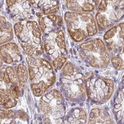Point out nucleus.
<instances>
[{
	"instance_id": "nucleus-1",
	"label": "nucleus",
	"mask_w": 124,
	"mask_h": 124,
	"mask_svg": "<svg viewBox=\"0 0 124 124\" xmlns=\"http://www.w3.org/2000/svg\"><path fill=\"white\" fill-rule=\"evenodd\" d=\"M65 19L70 35L77 42H80L97 32L95 19L90 13L67 12Z\"/></svg>"
},
{
	"instance_id": "nucleus-2",
	"label": "nucleus",
	"mask_w": 124,
	"mask_h": 124,
	"mask_svg": "<svg viewBox=\"0 0 124 124\" xmlns=\"http://www.w3.org/2000/svg\"><path fill=\"white\" fill-rule=\"evenodd\" d=\"M14 30L16 36L21 41V45L33 46L41 50L44 49L41 41L42 30L37 22L23 20L15 24Z\"/></svg>"
},
{
	"instance_id": "nucleus-3",
	"label": "nucleus",
	"mask_w": 124,
	"mask_h": 124,
	"mask_svg": "<svg viewBox=\"0 0 124 124\" xmlns=\"http://www.w3.org/2000/svg\"><path fill=\"white\" fill-rule=\"evenodd\" d=\"M26 59L29 79L31 84H39L48 88L53 85L56 76L53 69H50L45 66L41 61V59L29 56Z\"/></svg>"
},
{
	"instance_id": "nucleus-4",
	"label": "nucleus",
	"mask_w": 124,
	"mask_h": 124,
	"mask_svg": "<svg viewBox=\"0 0 124 124\" xmlns=\"http://www.w3.org/2000/svg\"><path fill=\"white\" fill-rule=\"evenodd\" d=\"M80 47L85 51H89L92 54L84 55L80 53V56L85 59L87 58L89 64L94 67L104 68L109 63V55L102 41L98 39L91 40L82 44Z\"/></svg>"
},
{
	"instance_id": "nucleus-5",
	"label": "nucleus",
	"mask_w": 124,
	"mask_h": 124,
	"mask_svg": "<svg viewBox=\"0 0 124 124\" xmlns=\"http://www.w3.org/2000/svg\"><path fill=\"white\" fill-rule=\"evenodd\" d=\"M64 102L61 93L56 89H53L41 98L40 101L41 109L49 117L57 119L63 116L62 112L64 110Z\"/></svg>"
},
{
	"instance_id": "nucleus-6",
	"label": "nucleus",
	"mask_w": 124,
	"mask_h": 124,
	"mask_svg": "<svg viewBox=\"0 0 124 124\" xmlns=\"http://www.w3.org/2000/svg\"><path fill=\"white\" fill-rule=\"evenodd\" d=\"M113 82L110 79H98L94 84L91 79L86 83L88 97L96 102L110 98L113 92Z\"/></svg>"
},
{
	"instance_id": "nucleus-7",
	"label": "nucleus",
	"mask_w": 124,
	"mask_h": 124,
	"mask_svg": "<svg viewBox=\"0 0 124 124\" xmlns=\"http://www.w3.org/2000/svg\"><path fill=\"white\" fill-rule=\"evenodd\" d=\"M18 46L14 43H8L1 46V59L7 64L22 60Z\"/></svg>"
},
{
	"instance_id": "nucleus-8",
	"label": "nucleus",
	"mask_w": 124,
	"mask_h": 124,
	"mask_svg": "<svg viewBox=\"0 0 124 124\" xmlns=\"http://www.w3.org/2000/svg\"><path fill=\"white\" fill-rule=\"evenodd\" d=\"M48 36V38L44 41V47L50 59L53 61L58 56L64 55L65 50L61 48L56 41V32H51Z\"/></svg>"
},
{
	"instance_id": "nucleus-9",
	"label": "nucleus",
	"mask_w": 124,
	"mask_h": 124,
	"mask_svg": "<svg viewBox=\"0 0 124 124\" xmlns=\"http://www.w3.org/2000/svg\"><path fill=\"white\" fill-rule=\"evenodd\" d=\"M27 0H17L16 2L11 7L8 8L10 12L15 17H17L22 21L26 18L30 16V11L32 10L31 5Z\"/></svg>"
},
{
	"instance_id": "nucleus-10",
	"label": "nucleus",
	"mask_w": 124,
	"mask_h": 124,
	"mask_svg": "<svg viewBox=\"0 0 124 124\" xmlns=\"http://www.w3.org/2000/svg\"><path fill=\"white\" fill-rule=\"evenodd\" d=\"M97 3L96 0H66L68 8L78 13L92 11L97 6Z\"/></svg>"
},
{
	"instance_id": "nucleus-11",
	"label": "nucleus",
	"mask_w": 124,
	"mask_h": 124,
	"mask_svg": "<svg viewBox=\"0 0 124 124\" xmlns=\"http://www.w3.org/2000/svg\"><path fill=\"white\" fill-rule=\"evenodd\" d=\"M17 104V99L14 95L13 89L1 88V105L6 109L13 108Z\"/></svg>"
},
{
	"instance_id": "nucleus-12",
	"label": "nucleus",
	"mask_w": 124,
	"mask_h": 124,
	"mask_svg": "<svg viewBox=\"0 0 124 124\" xmlns=\"http://www.w3.org/2000/svg\"><path fill=\"white\" fill-rule=\"evenodd\" d=\"M32 5L45 14L51 9L58 6V0H29Z\"/></svg>"
},
{
	"instance_id": "nucleus-13",
	"label": "nucleus",
	"mask_w": 124,
	"mask_h": 124,
	"mask_svg": "<svg viewBox=\"0 0 124 124\" xmlns=\"http://www.w3.org/2000/svg\"><path fill=\"white\" fill-rule=\"evenodd\" d=\"M13 37L12 28L3 16L1 17V44H3L11 41Z\"/></svg>"
},
{
	"instance_id": "nucleus-14",
	"label": "nucleus",
	"mask_w": 124,
	"mask_h": 124,
	"mask_svg": "<svg viewBox=\"0 0 124 124\" xmlns=\"http://www.w3.org/2000/svg\"><path fill=\"white\" fill-rule=\"evenodd\" d=\"M4 81L7 85L12 84L13 85H17L18 80L16 70H15L12 67H7L5 71Z\"/></svg>"
},
{
	"instance_id": "nucleus-15",
	"label": "nucleus",
	"mask_w": 124,
	"mask_h": 124,
	"mask_svg": "<svg viewBox=\"0 0 124 124\" xmlns=\"http://www.w3.org/2000/svg\"><path fill=\"white\" fill-rule=\"evenodd\" d=\"M18 80V84L20 88H23L28 79L27 69L24 64H20L16 69Z\"/></svg>"
},
{
	"instance_id": "nucleus-16",
	"label": "nucleus",
	"mask_w": 124,
	"mask_h": 124,
	"mask_svg": "<svg viewBox=\"0 0 124 124\" xmlns=\"http://www.w3.org/2000/svg\"><path fill=\"white\" fill-rule=\"evenodd\" d=\"M67 61V56L65 55H62L58 56L53 61V65L55 68L58 70H61L64 65Z\"/></svg>"
},
{
	"instance_id": "nucleus-17",
	"label": "nucleus",
	"mask_w": 124,
	"mask_h": 124,
	"mask_svg": "<svg viewBox=\"0 0 124 124\" xmlns=\"http://www.w3.org/2000/svg\"><path fill=\"white\" fill-rule=\"evenodd\" d=\"M15 113L12 110H1V119L4 120L5 119H15Z\"/></svg>"
},
{
	"instance_id": "nucleus-18",
	"label": "nucleus",
	"mask_w": 124,
	"mask_h": 124,
	"mask_svg": "<svg viewBox=\"0 0 124 124\" xmlns=\"http://www.w3.org/2000/svg\"><path fill=\"white\" fill-rule=\"evenodd\" d=\"M63 73L65 76H70L74 73V68L70 63H68L64 66Z\"/></svg>"
},
{
	"instance_id": "nucleus-19",
	"label": "nucleus",
	"mask_w": 124,
	"mask_h": 124,
	"mask_svg": "<svg viewBox=\"0 0 124 124\" xmlns=\"http://www.w3.org/2000/svg\"><path fill=\"white\" fill-rule=\"evenodd\" d=\"M117 29V27L115 26V27L111 28L110 29H109L104 35V39L105 40H108V39L112 38V37H113L114 35L115 34V33H116Z\"/></svg>"
},
{
	"instance_id": "nucleus-20",
	"label": "nucleus",
	"mask_w": 124,
	"mask_h": 124,
	"mask_svg": "<svg viewBox=\"0 0 124 124\" xmlns=\"http://www.w3.org/2000/svg\"><path fill=\"white\" fill-rule=\"evenodd\" d=\"M107 3L105 0H102L101 3H100L98 7V11L99 13H104L107 11Z\"/></svg>"
},
{
	"instance_id": "nucleus-21",
	"label": "nucleus",
	"mask_w": 124,
	"mask_h": 124,
	"mask_svg": "<svg viewBox=\"0 0 124 124\" xmlns=\"http://www.w3.org/2000/svg\"><path fill=\"white\" fill-rule=\"evenodd\" d=\"M13 94L16 99H18L20 96V90L19 87L17 85L15 86L14 88H12Z\"/></svg>"
},
{
	"instance_id": "nucleus-22",
	"label": "nucleus",
	"mask_w": 124,
	"mask_h": 124,
	"mask_svg": "<svg viewBox=\"0 0 124 124\" xmlns=\"http://www.w3.org/2000/svg\"><path fill=\"white\" fill-rule=\"evenodd\" d=\"M18 117L22 120H25L26 118V114L23 111H19L18 113Z\"/></svg>"
},
{
	"instance_id": "nucleus-23",
	"label": "nucleus",
	"mask_w": 124,
	"mask_h": 124,
	"mask_svg": "<svg viewBox=\"0 0 124 124\" xmlns=\"http://www.w3.org/2000/svg\"><path fill=\"white\" fill-rule=\"evenodd\" d=\"M17 0H7V5L8 6V8L11 7L13 5H14Z\"/></svg>"
},
{
	"instance_id": "nucleus-24",
	"label": "nucleus",
	"mask_w": 124,
	"mask_h": 124,
	"mask_svg": "<svg viewBox=\"0 0 124 124\" xmlns=\"http://www.w3.org/2000/svg\"><path fill=\"white\" fill-rule=\"evenodd\" d=\"M6 70V68H3L2 69H1V81H4Z\"/></svg>"
},
{
	"instance_id": "nucleus-25",
	"label": "nucleus",
	"mask_w": 124,
	"mask_h": 124,
	"mask_svg": "<svg viewBox=\"0 0 124 124\" xmlns=\"http://www.w3.org/2000/svg\"><path fill=\"white\" fill-rule=\"evenodd\" d=\"M44 123L45 124H50L51 123V121L49 118H47L44 119Z\"/></svg>"
},
{
	"instance_id": "nucleus-26",
	"label": "nucleus",
	"mask_w": 124,
	"mask_h": 124,
	"mask_svg": "<svg viewBox=\"0 0 124 124\" xmlns=\"http://www.w3.org/2000/svg\"><path fill=\"white\" fill-rule=\"evenodd\" d=\"M74 112H75V114H76V111H74ZM78 113V111H77V114ZM78 116H77V115H75V116H73V117H77V118H78Z\"/></svg>"
},
{
	"instance_id": "nucleus-27",
	"label": "nucleus",
	"mask_w": 124,
	"mask_h": 124,
	"mask_svg": "<svg viewBox=\"0 0 124 124\" xmlns=\"http://www.w3.org/2000/svg\"><path fill=\"white\" fill-rule=\"evenodd\" d=\"M110 1H112V0H110Z\"/></svg>"
}]
</instances>
